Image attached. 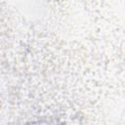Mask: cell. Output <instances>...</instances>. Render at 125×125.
<instances>
[{
	"mask_svg": "<svg viewBox=\"0 0 125 125\" xmlns=\"http://www.w3.org/2000/svg\"><path fill=\"white\" fill-rule=\"evenodd\" d=\"M25 125H59V124L56 123L55 121H52V120L42 119V120H36V121L29 122V123H27Z\"/></svg>",
	"mask_w": 125,
	"mask_h": 125,
	"instance_id": "obj_1",
	"label": "cell"
}]
</instances>
